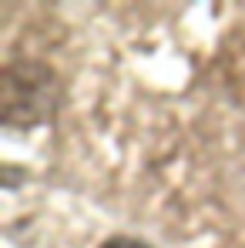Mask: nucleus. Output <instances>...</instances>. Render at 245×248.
I'll return each instance as SVG.
<instances>
[{"mask_svg":"<svg viewBox=\"0 0 245 248\" xmlns=\"http://www.w3.org/2000/svg\"><path fill=\"white\" fill-rule=\"evenodd\" d=\"M101 248H151V245H145V242H138V238H124V235H118V238H108Z\"/></svg>","mask_w":245,"mask_h":248,"instance_id":"nucleus-1","label":"nucleus"}]
</instances>
